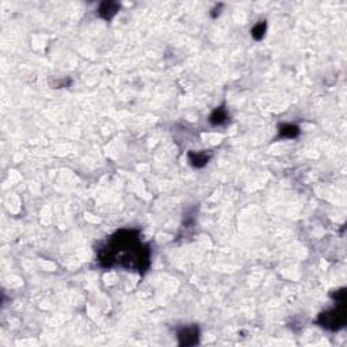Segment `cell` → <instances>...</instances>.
Wrapping results in <instances>:
<instances>
[{
    "label": "cell",
    "instance_id": "cell-5",
    "mask_svg": "<svg viewBox=\"0 0 347 347\" xmlns=\"http://www.w3.org/2000/svg\"><path fill=\"white\" fill-rule=\"evenodd\" d=\"M119 8H121V6L117 2L106 0V2H102L101 6H99L98 15L105 20H110L119 11Z\"/></svg>",
    "mask_w": 347,
    "mask_h": 347
},
{
    "label": "cell",
    "instance_id": "cell-2",
    "mask_svg": "<svg viewBox=\"0 0 347 347\" xmlns=\"http://www.w3.org/2000/svg\"><path fill=\"white\" fill-rule=\"evenodd\" d=\"M346 290L340 289L339 292L334 294L336 301L335 308L330 311L320 313L316 319V324H319L323 328H327L330 331H338L346 324Z\"/></svg>",
    "mask_w": 347,
    "mask_h": 347
},
{
    "label": "cell",
    "instance_id": "cell-7",
    "mask_svg": "<svg viewBox=\"0 0 347 347\" xmlns=\"http://www.w3.org/2000/svg\"><path fill=\"white\" fill-rule=\"evenodd\" d=\"M300 134V128L293 123H284L280 127V137L296 138Z\"/></svg>",
    "mask_w": 347,
    "mask_h": 347
},
{
    "label": "cell",
    "instance_id": "cell-6",
    "mask_svg": "<svg viewBox=\"0 0 347 347\" xmlns=\"http://www.w3.org/2000/svg\"><path fill=\"white\" fill-rule=\"evenodd\" d=\"M228 121H229L228 110H227L224 106H220V107H217V109H214L213 113H212L209 117L210 125H213V127H221V125H225Z\"/></svg>",
    "mask_w": 347,
    "mask_h": 347
},
{
    "label": "cell",
    "instance_id": "cell-1",
    "mask_svg": "<svg viewBox=\"0 0 347 347\" xmlns=\"http://www.w3.org/2000/svg\"><path fill=\"white\" fill-rule=\"evenodd\" d=\"M150 247L140 240L138 229H121L111 235L98 251V260L103 267L121 266L145 272L150 267Z\"/></svg>",
    "mask_w": 347,
    "mask_h": 347
},
{
    "label": "cell",
    "instance_id": "cell-3",
    "mask_svg": "<svg viewBox=\"0 0 347 347\" xmlns=\"http://www.w3.org/2000/svg\"><path fill=\"white\" fill-rule=\"evenodd\" d=\"M178 340L181 346H195L200 342V330L197 326H186L178 331Z\"/></svg>",
    "mask_w": 347,
    "mask_h": 347
},
{
    "label": "cell",
    "instance_id": "cell-4",
    "mask_svg": "<svg viewBox=\"0 0 347 347\" xmlns=\"http://www.w3.org/2000/svg\"><path fill=\"white\" fill-rule=\"evenodd\" d=\"M210 158H212L210 151H201V152H193V151H190L189 154H187V159H189L190 164L194 168H202V167H205Z\"/></svg>",
    "mask_w": 347,
    "mask_h": 347
},
{
    "label": "cell",
    "instance_id": "cell-8",
    "mask_svg": "<svg viewBox=\"0 0 347 347\" xmlns=\"http://www.w3.org/2000/svg\"><path fill=\"white\" fill-rule=\"evenodd\" d=\"M266 32H267V22L266 20H259L251 30V36H253L254 40L260 41L264 37Z\"/></svg>",
    "mask_w": 347,
    "mask_h": 347
}]
</instances>
